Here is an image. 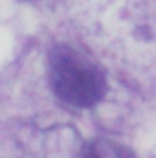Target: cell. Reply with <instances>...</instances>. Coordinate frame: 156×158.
Instances as JSON below:
<instances>
[{
	"mask_svg": "<svg viewBox=\"0 0 156 158\" xmlns=\"http://www.w3.org/2000/svg\"><path fill=\"white\" fill-rule=\"evenodd\" d=\"M48 77L53 94L63 103L77 109L94 107L107 92V77L99 64L68 44L51 48Z\"/></svg>",
	"mask_w": 156,
	"mask_h": 158,
	"instance_id": "6da1fadb",
	"label": "cell"
},
{
	"mask_svg": "<svg viewBox=\"0 0 156 158\" xmlns=\"http://www.w3.org/2000/svg\"><path fill=\"white\" fill-rule=\"evenodd\" d=\"M79 158H134V155L127 147L119 145L116 142L99 138V140L88 142Z\"/></svg>",
	"mask_w": 156,
	"mask_h": 158,
	"instance_id": "7a4b0ae2",
	"label": "cell"
}]
</instances>
